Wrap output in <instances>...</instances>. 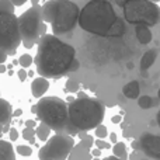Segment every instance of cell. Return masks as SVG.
I'll return each mask as SVG.
<instances>
[{
	"label": "cell",
	"mask_w": 160,
	"mask_h": 160,
	"mask_svg": "<svg viewBox=\"0 0 160 160\" xmlns=\"http://www.w3.org/2000/svg\"><path fill=\"white\" fill-rule=\"evenodd\" d=\"M76 59V49L72 45L61 41L56 35L45 34L38 39L35 55L37 72L42 78H61L70 72Z\"/></svg>",
	"instance_id": "6da1fadb"
},
{
	"label": "cell",
	"mask_w": 160,
	"mask_h": 160,
	"mask_svg": "<svg viewBox=\"0 0 160 160\" xmlns=\"http://www.w3.org/2000/svg\"><path fill=\"white\" fill-rule=\"evenodd\" d=\"M118 18L119 17L108 0H90L80 10L78 24L86 32L98 37H110Z\"/></svg>",
	"instance_id": "7a4b0ae2"
},
{
	"label": "cell",
	"mask_w": 160,
	"mask_h": 160,
	"mask_svg": "<svg viewBox=\"0 0 160 160\" xmlns=\"http://www.w3.org/2000/svg\"><path fill=\"white\" fill-rule=\"evenodd\" d=\"M42 18L52 25L53 35H63L78 25L80 8L70 0H51L42 6Z\"/></svg>",
	"instance_id": "3957f363"
},
{
	"label": "cell",
	"mask_w": 160,
	"mask_h": 160,
	"mask_svg": "<svg viewBox=\"0 0 160 160\" xmlns=\"http://www.w3.org/2000/svg\"><path fill=\"white\" fill-rule=\"evenodd\" d=\"M105 108L98 100L84 97L72 100L68 105L69 122L76 131H90L104 119Z\"/></svg>",
	"instance_id": "277c9868"
},
{
	"label": "cell",
	"mask_w": 160,
	"mask_h": 160,
	"mask_svg": "<svg viewBox=\"0 0 160 160\" xmlns=\"http://www.w3.org/2000/svg\"><path fill=\"white\" fill-rule=\"evenodd\" d=\"M32 112L37 118L45 124L49 129L56 132H65V131H73L75 128L70 125L69 115H68V104L62 98L58 97H44L32 107Z\"/></svg>",
	"instance_id": "5b68a950"
},
{
	"label": "cell",
	"mask_w": 160,
	"mask_h": 160,
	"mask_svg": "<svg viewBox=\"0 0 160 160\" xmlns=\"http://www.w3.org/2000/svg\"><path fill=\"white\" fill-rule=\"evenodd\" d=\"M20 44L18 17L14 14V6L10 0H0V49L14 55Z\"/></svg>",
	"instance_id": "8992f818"
},
{
	"label": "cell",
	"mask_w": 160,
	"mask_h": 160,
	"mask_svg": "<svg viewBox=\"0 0 160 160\" xmlns=\"http://www.w3.org/2000/svg\"><path fill=\"white\" fill-rule=\"evenodd\" d=\"M18 30L21 42L27 49L32 48L38 39L47 32V24L42 18V8L39 4L30 7L18 17Z\"/></svg>",
	"instance_id": "52a82bcc"
},
{
	"label": "cell",
	"mask_w": 160,
	"mask_h": 160,
	"mask_svg": "<svg viewBox=\"0 0 160 160\" xmlns=\"http://www.w3.org/2000/svg\"><path fill=\"white\" fill-rule=\"evenodd\" d=\"M122 10L129 24L155 27L160 22V7L150 0H127Z\"/></svg>",
	"instance_id": "ba28073f"
},
{
	"label": "cell",
	"mask_w": 160,
	"mask_h": 160,
	"mask_svg": "<svg viewBox=\"0 0 160 160\" xmlns=\"http://www.w3.org/2000/svg\"><path fill=\"white\" fill-rule=\"evenodd\" d=\"M75 146V139L66 133H56L47 139V143L39 149V160H66Z\"/></svg>",
	"instance_id": "9c48e42d"
},
{
	"label": "cell",
	"mask_w": 160,
	"mask_h": 160,
	"mask_svg": "<svg viewBox=\"0 0 160 160\" xmlns=\"http://www.w3.org/2000/svg\"><path fill=\"white\" fill-rule=\"evenodd\" d=\"M141 149L148 155L149 158L160 160V136L155 135V133H143L141 138L138 139Z\"/></svg>",
	"instance_id": "30bf717a"
},
{
	"label": "cell",
	"mask_w": 160,
	"mask_h": 160,
	"mask_svg": "<svg viewBox=\"0 0 160 160\" xmlns=\"http://www.w3.org/2000/svg\"><path fill=\"white\" fill-rule=\"evenodd\" d=\"M91 138H86L80 142L79 145H75L73 149L69 153V160H90L91 159V152H90V146H91Z\"/></svg>",
	"instance_id": "8fae6325"
},
{
	"label": "cell",
	"mask_w": 160,
	"mask_h": 160,
	"mask_svg": "<svg viewBox=\"0 0 160 160\" xmlns=\"http://www.w3.org/2000/svg\"><path fill=\"white\" fill-rule=\"evenodd\" d=\"M48 88H49V80L47 78H42V76L34 79L32 83H31V93L35 98L42 97L48 91Z\"/></svg>",
	"instance_id": "7c38bea8"
},
{
	"label": "cell",
	"mask_w": 160,
	"mask_h": 160,
	"mask_svg": "<svg viewBox=\"0 0 160 160\" xmlns=\"http://www.w3.org/2000/svg\"><path fill=\"white\" fill-rule=\"evenodd\" d=\"M135 35H136L138 42L142 45H148L149 42H152V39H153L152 31H150L149 27H146V25H136Z\"/></svg>",
	"instance_id": "4fadbf2b"
},
{
	"label": "cell",
	"mask_w": 160,
	"mask_h": 160,
	"mask_svg": "<svg viewBox=\"0 0 160 160\" xmlns=\"http://www.w3.org/2000/svg\"><path fill=\"white\" fill-rule=\"evenodd\" d=\"M122 94L129 100H136L139 97V94H141V86H139V82L132 80V82L127 83V84L122 87Z\"/></svg>",
	"instance_id": "5bb4252c"
},
{
	"label": "cell",
	"mask_w": 160,
	"mask_h": 160,
	"mask_svg": "<svg viewBox=\"0 0 160 160\" xmlns=\"http://www.w3.org/2000/svg\"><path fill=\"white\" fill-rule=\"evenodd\" d=\"M0 160H16V150L11 142L0 141Z\"/></svg>",
	"instance_id": "9a60e30c"
},
{
	"label": "cell",
	"mask_w": 160,
	"mask_h": 160,
	"mask_svg": "<svg viewBox=\"0 0 160 160\" xmlns=\"http://www.w3.org/2000/svg\"><path fill=\"white\" fill-rule=\"evenodd\" d=\"M11 114H13L11 104L7 100L0 98V124H7L11 118Z\"/></svg>",
	"instance_id": "2e32d148"
},
{
	"label": "cell",
	"mask_w": 160,
	"mask_h": 160,
	"mask_svg": "<svg viewBox=\"0 0 160 160\" xmlns=\"http://www.w3.org/2000/svg\"><path fill=\"white\" fill-rule=\"evenodd\" d=\"M156 58H158V51L156 49H150L148 52H145L141 59V69L148 70L149 68H152V65L156 62Z\"/></svg>",
	"instance_id": "e0dca14e"
},
{
	"label": "cell",
	"mask_w": 160,
	"mask_h": 160,
	"mask_svg": "<svg viewBox=\"0 0 160 160\" xmlns=\"http://www.w3.org/2000/svg\"><path fill=\"white\" fill-rule=\"evenodd\" d=\"M51 135V129L47 127L45 124H39L35 127V136L39 139V141H47Z\"/></svg>",
	"instance_id": "ac0fdd59"
},
{
	"label": "cell",
	"mask_w": 160,
	"mask_h": 160,
	"mask_svg": "<svg viewBox=\"0 0 160 160\" xmlns=\"http://www.w3.org/2000/svg\"><path fill=\"white\" fill-rule=\"evenodd\" d=\"M112 153L118 159H127V146L124 142H115L112 148Z\"/></svg>",
	"instance_id": "d6986e66"
},
{
	"label": "cell",
	"mask_w": 160,
	"mask_h": 160,
	"mask_svg": "<svg viewBox=\"0 0 160 160\" xmlns=\"http://www.w3.org/2000/svg\"><path fill=\"white\" fill-rule=\"evenodd\" d=\"M153 104H155V101H153V98L150 96L138 97V105L142 108V110H148V108L153 107Z\"/></svg>",
	"instance_id": "ffe728a7"
},
{
	"label": "cell",
	"mask_w": 160,
	"mask_h": 160,
	"mask_svg": "<svg viewBox=\"0 0 160 160\" xmlns=\"http://www.w3.org/2000/svg\"><path fill=\"white\" fill-rule=\"evenodd\" d=\"M32 62H34L32 56L28 55V53H22V55L20 56V59H18V63H20V66H21L22 69H27V68H30L31 65H32Z\"/></svg>",
	"instance_id": "44dd1931"
},
{
	"label": "cell",
	"mask_w": 160,
	"mask_h": 160,
	"mask_svg": "<svg viewBox=\"0 0 160 160\" xmlns=\"http://www.w3.org/2000/svg\"><path fill=\"white\" fill-rule=\"evenodd\" d=\"M14 150H17V153L21 156H31L32 155V149L31 146H27V145H18Z\"/></svg>",
	"instance_id": "7402d4cb"
},
{
	"label": "cell",
	"mask_w": 160,
	"mask_h": 160,
	"mask_svg": "<svg viewBox=\"0 0 160 160\" xmlns=\"http://www.w3.org/2000/svg\"><path fill=\"white\" fill-rule=\"evenodd\" d=\"M94 129H96V136H97L98 139H104V138H107V136H108L107 127H104V125L100 124V125H97Z\"/></svg>",
	"instance_id": "603a6c76"
},
{
	"label": "cell",
	"mask_w": 160,
	"mask_h": 160,
	"mask_svg": "<svg viewBox=\"0 0 160 160\" xmlns=\"http://www.w3.org/2000/svg\"><path fill=\"white\" fill-rule=\"evenodd\" d=\"M22 138H24L25 141L34 142V138H35V129H34V128H24V129H22Z\"/></svg>",
	"instance_id": "cb8c5ba5"
},
{
	"label": "cell",
	"mask_w": 160,
	"mask_h": 160,
	"mask_svg": "<svg viewBox=\"0 0 160 160\" xmlns=\"http://www.w3.org/2000/svg\"><path fill=\"white\" fill-rule=\"evenodd\" d=\"M66 90L69 91V93H76V91L79 90V84L75 82V80H68V83H66Z\"/></svg>",
	"instance_id": "d4e9b609"
},
{
	"label": "cell",
	"mask_w": 160,
	"mask_h": 160,
	"mask_svg": "<svg viewBox=\"0 0 160 160\" xmlns=\"http://www.w3.org/2000/svg\"><path fill=\"white\" fill-rule=\"evenodd\" d=\"M8 136H10V141L14 142V141H17V139H18L20 133H18V131H17L16 128H11L10 132H8Z\"/></svg>",
	"instance_id": "484cf974"
},
{
	"label": "cell",
	"mask_w": 160,
	"mask_h": 160,
	"mask_svg": "<svg viewBox=\"0 0 160 160\" xmlns=\"http://www.w3.org/2000/svg\"><path fill=\"white\" fill-rule=\"evenodd\" d=\"M17 76H18V79H20V82H25V79L28 78V73H27V70L25 69H20V70H17Z\"/></svg>",
	"instance_id": "4316f807"
},
{
	"label": "cell",
	"mask_w": 160,
	"mask_h": 160,
	"mask_svg": "<svg viewBox=\"0 0 160 160\" xmlns=\"http://www.w3.org/2000/svg\"><path fill=\"white\" fill-rule=\"evenodd\" d=\"M96 146H97V149H105V148H108L110 145L105 143V142H102L101 139H97V141H96Z\"/></svg>",
	"instance_id": "83f0119b"
},
{
	"label": "cell",
	"mask_w": 160,
	"mask_h": 160,
	"mask_svg": "<svg viewBox=\"0 0 160 160\" xmlns=\"http://www.w3.org/2000/svg\"><path fill=\"white\" fill-rule=\"evenodd\" d=\"M11 4L14 6V7H18V6H22L24 3H27L28 0H10Z\"/></svg>",
	"instance_id": "f1b7e54d"
},
{
	"label": "cell",
	"mask_w": 160,
	"mask_h": 160,
	"mask_svg": "<svg viewBox=\"0 0 160 160\" xmlns=\"http://www.w3.org/2000/svg\"><path fill=\"white\" fill-rule=\"evenodd\" d=\"M6 61H7V53H6L4 51H2V49H0V65H2V63H4Z\"/></svg>",
	"instance_id": "f546056e"
},
{
	"label": "cell",
	"mask_w": 160,
	"mask_h": 160,
	"mask_svg": "<svg viewBox=\"0 0 160 160\" xmlns=\"http://www.w3.org/2000/svg\"><path fill=\"white\" fill-rule=\"evenodd\" d=\"M37 127V122L34 121V119H28V121H25V128H35Z\"/></svg>",
	"instance_id": "4dcf8cb0"
},
{
	"label": "cell",
	"mask_w": 160,
	"mask_h": 160,
	"mask_svg": "<svg viewBox=\"0 0 160 160\" xmlns=\"http://www.w3.org/2000/svg\"><path fill=\"white\" fill-rule=\"evenodd\" d=\"M132 148L135 150H141V145H139V141H133L132 142Z\"/></svg>",
	"instance_id": "1f68e13d"
},
{
	"label": "cell",
	"mask_w": 160,
	"mask_h": 160,
	"mask_svg": "<svg viewBox=\"0 0 160 160\" xmlns=\"http://www.w3.org/2000/svg\"><path fill=\"white\" fill-rule=\"evenodd\" d=\"M121 119H122L121 115H115V117L112 118V122H114V124H117V122H121Z\"/></svg>",
	"instance_id": "d6a6232c"
},
{
	"label": "cell",
	"mask_w": 160,
	"mask_h": 160,
	"mask_svg": "<svg viewBox=\"0 0 160 160\" xmlns=\"http://www.w3.org/2000/svg\"><path fill=\"white\" fill-rule=\"evenodd\" d=\"M100 155H101L100 149H93V152H91V156H100Z\"/></svg>",
	"instance_id": "836d02e7"
},
{
	"label": "cell",
	"mask_w": 160,
	"mask_h": 160,
	"mask_svg": "<svg viewBox=\"0 0 160 160\" xmlns=\"http://www.w3.org/2000/svg\"><path fill=\"white\" fill-rule=\"evenodd\" d=\"M6 72H7V68H6L4 63H2L0 65V73H6Z\"/></svg>",
	"instance_id": "e575fe53"
},
{
	"label": "cell",
	"mask_w": 160,
	"mask_h": 160,
	"mask_svg": "<svg viewBox=\"0 0 160 160\" xmlns=\"http://www.w3.org/2000/svg\"><path fill=\"white\" fill-rule=\"evenodd\" d=\"M21 114H22L21 110H17V111H14V112L11 114V117H18V115H21Z\"/></svg>",
	"instance_id": "d590c367"
},
{
	"label": "cell",
	"mask_w": 160,
	"mask_h": 160,
	"mask_svg": "<svg viewBox=\"0 0 160 160\" xmlns=\"http://www.w3.org/2000/svg\"><path fill=\"white\" fill-rule=\"evenodd\" d=\"M115 3H117L118 6H121V7H122V6L127 3V0H115Z\"/></svg>",
	"instance_id": "8d00e7d4"
},
{
	"label": "cell",
	"mask_w": 160,
	"mask_h": 160,
	"mask_svg": "<svg viewBox=\"0 0 160 160\" xmlns=\"http://www.w3.org/2000/svg\"><path fill=\"white\" fill-rule=\"evenodd\" d=\"M79 96H78V98H84V97H87V94L86 93H83V91H79Z\"/></svg>",
	"instance_id": "74e56055"
},
{
	"label": "cell",
	"mask_w": 160,
	"mask_h": 160,
	"mask_svg": "<svg viewBox=\"0 0 160 160\" xmlns=\"http://www.w3.org/2000/svg\"><path fill=\"white\" fill-rule=\"evenodd\" d=\"M110 138H111V141L112 142H117V135L115 133H110Z\"/></svg>",
	"instance_id": "f35d334b"
},
{
	"label": "cell",
	"mask_w": 160,
	"mask_h": 160,
	"mask_svg": "<svg viewBox=\"0 0 160 160\" xmlns=\"http://www.w3.org/2000/svg\"><path fill=\"white\" fill-rule=\"evenodd\" d=\"M105 160H121V159H118V158H115V156H110V158H107V159H105Z\"/></svg>",
	"instance_id": "ab89813d"
},
{
	"label": "cell",
	"mask_w": 160,
	"mask_h": 160,
	"mask_svg": "<svg viewBox=\"0 0 160 160\" xmlns=\"http://www.w3.org/2000/svg\"><path fill=\"white\" fill-rule=\"evenodd\" d=\"M156 119H158V125L160 127V111L158 112V117H156Z\"/></svg>",
	"instance_id": "60d3db41"
},
{
	"label": "cell",
	"mask_w": 160,
	"mask_h": 160,
	"mask_svg": "<svg viewBox=\"0 0 160 160\" xmlns=\"http://www.w3.org/2000/svg\"><path fill=\"white\" fill-rule=\"evenodd\" d=\"M127 68H128V69H132L133 65H132V63H128V65H127Z\"/></svg>",
	"instance_id": "b9f144b4"
},
{
	"label": "cell",
	"mask_w": 160,
	"mask_h": 160,
	"mask_svg": "<svg viewBox=\"0 0 160 160\" xmlns=\"http://www.w3.org/2000/svg\"><path fill=\"white\" fill-rule=\"evenodd\" d=\"M158 97H159V100H160V88H159V91H158Z\"/></svg>",
	"instance_id": "7bdbcfd3"
},
{
	"label": "cell",
	"mask_w": 160,
	"mask_h": 160,
	"mask_svg": "<svg viewBox=\"0 0 160 160\" xmlns=\"http://www.w3.org/2000/svg\"><path fill=\"white\" fill-rule=\"evenodd\" d=\"M150 2H155L156 3V2H160V0H150Z\"/></svg>",
	"instance_id": "ee69618b"
},
{
	"label": "cell",
	"mask_w": 160,
	"mask_h": 160,
	"mask_svg": "<svg viewBox=\"0 0 160 160\" xmlns=\"http://www.w3.org/2000/svg\"><path fill=\"white\" fill-rule=\"evenodd\" d=\"M0 132H2V124H0Z\"/></svg>",
	"instance_id": "f6af8a7d"
},
{
	"label": "cell",
	"mask_w": 160,
	"mask_h": 160,
	"mask_svg": "<svg viewBox=\"0 0 160 160\" xmlns=\"http://www.w3.org/2000/svg\"><path fill=\"white\" fill-rule=\"evenodd\" d=\"M143 160H146V159H143Z\"/></svg>",
	"instance_id": "bcb514c9"
}]
</instances>
